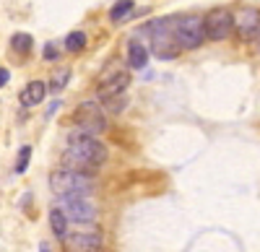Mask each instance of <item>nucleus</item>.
Here are the masks:
<instances>
[{
    "mask_svg": "<svg viewBox=\"0 0 260 252\" xmlns=\"http://www.w3.org/2000/svg\"><path fill=\"white\" fill-rule=\"evenodd\" d=\"M127 62H130V68H136V70H141V68L148 65V50L141 45L138 39H130L127 42Z\"/></svg>",
    "mask_w": 260,
    "mask_h": 252,
    "instance_id": "obj_12",
    "label": "nucleus"
},
{
    "mask_svg": "<svg viewBox=\"0 0 260 252\" xmlns=\"http://www.w3.org/2000/svg\"><path fill=\"white\" fill-rule=\"evenodd\" d=\"M50 187L57 198H89L94 193V179L91 174L57 169L50 174Z\"/></svg>",
    "mask_w": 260,
    "mask_h": 252,
    "instance_id": "obj_2",
    "label": "nucleus"
},
{
    "mask_svg": "<svg viewBox=\"0 0 260 252\" xmlns=\"http://www.w3.org/2000/svg\"><path fill=\"white\" fill-rule=\"evenodd\" d=\"M133 8H136L133 0H117V3L110 8V18L112 21H122V18H127V13H133Z\"/></svg>",
    "mask_w": 260,
    "mask_h": 252,
    "instance_id": "obj_14",
    "label": "nucleus"
},
{
    "mask_svg": "<svg viewBox=\"0 0 260 252\" xmlns=\"http://www.w3.org/2000/svg\"><path fill=\"white\" fill-rule=\"evenodd\" d=\"M29 159H31V149H29V146H21V151H18V161H16V174H24V172H26Z\"/></svg>",
    "mask_w": 260,
    "mask_h": 252,
    "instance_id": "obj_19",
    "label": "nucleus"
},
{
    "mask_svg": "<svg viewBox=\"0 0 260 252\" xmlns=\"http://www.w3.org/2000/svg\"><path fill=\"white\" fill-rule=\"evenodd\" d=\"M102 104H104L102 110L120 115V112H122V110L127 107V96H125V94H115V96H107V99H102Z\"/></svg>",
    "mask_w": 260,
    "mask_h": 252,
    "instance_id": "obj_15",
    "label": "nucleus"
},
{
    "mask_svg": "<svg viewBox=\"0 0 260 252\" xmlns=\"http://www.w3.org/2000/svg\"><path fill=\"white\" fill-rule=\"evenodd\" d=\"M130 86V73L120 65H110L102 76H99V96H115V94H125V89Z\"/></svg>",
    "mask_w": 260,
    "mask_h": 252,
    "instance_id": "obj_7",
    "label": "nucleus"
},
{
    "mask_svg": "<svg viewBox=\"0 0 260 252\" xmlns=\"http://www.w3.org/2000/svg\"><path fill=\"white\" fill-rule=\"evenodd\" d=\"M232 18H234V31L242 39L260 37V11L257 8H242V11L232 13Z\"/></svg>",
    "mask_w": 260,
    "mask_h": 252,
    "instance_id": "obj_10",
    "label": "nucleus"
},
{
    "mask_svg": "<svg viewBox=\"0 0 260 252\" xmlns=\"http://www.w3.org/2000/svg\"><path fill=\"white\" fill-rule=\"evenodd\" d=\"M172 18H175V16L151 21V24L143 26V34L151 37V52H154L159 60H175L180 55L175 34H172Z\"/></svg>",
    "mask_w": 260,
    "mask_h": 252,
    "instance_id": "obj_3",
    "label": "nucleus"
},
{
    "mask_svg": "<svg viewBox=\"0 0 260 252\" xmlns=\"http://www.w3.org/2000/svg\"><path fill=\"white\" fill-rule=\"evenodd\" d=\"M45 60H57V47H55V42H47V45H45Z\"/></svg>",
    "mask_w": 260,
    "mask_h": 252,
    "instance_id": "obj_20",
    "label": "nucleus"
},
{
    "mask_svg": "<svg viewBox=\"0 0 260 252\" xmlns=\"http://www.w3.org/2000/svg\"><path fill=\"white\" fill-rule=\"evenodd\" d=\"M203 31H206V39L211 42H224L232 37L234 31V18L226 8H216L211 11L206 18H203Z\"/></svg>",
    "mask_w": 260,
    "mask_h": 252,
    "instance_id": "obj_6",
    "label": "nucleus"
},
{
    "mask_svg": "<svg viewBox=\"0 0 260 252\" xmlns=\"http://www.w3.org/2000/svg\"><path fill=\"white\" fill-rule=\"evenodd\" d=\"M50 226H52V232L60 239L68 234V219H65V213L60 211V208H52V211H50Z\"/></svg>",
    "mask_w": 260,
    "mask_h": 252,
    "instance_id": "obj_13",
    "label": "nucleus"
},
{
    "mask_svg": "<svg viewBox=\"0 0 260 252\" xmlns=\"http://www.w3.org/2000/svg\"><path fill=\"white\" fill-rule=\"evenodd\" d=\"M68 81H71V68H60V70L52 76V81H50V91H52V94H60L65 86H68Z\"/></svg>",
    "mask_w": 260,
    "mask_h": 252,
    "instance_id": "obj_16",
    "label": "nucleus"
},
{
    "mask_svg": "<svg viewBox=\"0 0 260 252\" xmlns=\"http://www.w3.org/2000/svg\"><path fill=\"white\" fill-rule=\"evenodd\" d=\"M107 156H110V151H107V146L96 135L73 130V133H68V146L62 151V169L91 174L107 161Z\"/></svg>",
    "mask_w": 260,
    "mask_h": 252,
    "instance_id": "obj_1",
    "label": "nucleus"
},
{
    "mask_svg": "<svg viewBox=\"0 0 260 252\" xmlns=\"http://www.w3.org/2000/svg\"><path fill=\"white\" fill-rule=\"evenodd\" d=\"M73 120L78 125V130L89 133V135H96V138H99V133L107 130V115L99 107V101H83V104H78Z\"/></svg>",
    "mask_w": 260,
    "mask_h": 252,
    "instance_id": "obj_5",
    "label": "nucleus"
},
{
    "mask_svg": "<svg viewBox=\"0 0 260 252\" xmlns=\"http://www.w3.org/2000/svg\"><path fill=\"white\" fill-rule=\"evenodd\" d=\"M8 78H11V73H8L6 68H0V89H3L6 83H8Z\"/></svg>",
    "mask_w": 260,
    "mask_h": 252,
    "instance_id": "obj_21",
    "label": "nucleus"
},
{
    "mask_svg": "<svg viewBox=\"0 0 260 252\" xmlns=\"http://www.w3.org/2000/svg\"><path fill=\"white\" fill-rule=\"evenodd\" d=\"M60 211L76 224H91L96 219V205L89 198H60Z\"/></svg>",
    "mask_w": 260,
    "mask_h": 252,
    "instance_id": "obj_8",
    "label": "nucleus"
},
{
    "mask_svg": "<svg viewBox=\"0 0 260 252\" xmlns=\"http://www.w3.org/2000/svg\"><path fill=\"white\" fill-rule=\"evenodd\" d=\"M86 47V34L83 31H71L65 37V50L68 52H81Z\"/></svg>",
    "mask_w": 260,
    "mask_h": 252,
    "instance_id": "obj_17",
    "label": "nucleus"
},
{
    "mask_svg": "<svg viewBox=\"0 0 260 252\" xmlns=\"http://www.w3.org/2000/svg\"><path fill=\"white\" fill-rule=\"evenodd\" d=\"M47 96V83L42 81H31L24 86V91L18 94V101L24 104V107H37V104H42Z\"/></svg>",
    "mask_w": 260,
    "mask_h": 252,
    "instance_id": "obj_11",
    "label": "nucleus"
},
{
    "mask_svg": "<svg viewBox=\"0 0 260 252\" xmlns=\"http://www.w3.org/2000/svg\"><path fill=\"white\" fill-rule=\"evenodd\" d=\"M31 45H34L31 37L24 34V31H21V34H13V39H11V47H13L16 52H21V55H26V52L31 50Z\"/></svg>",
    "mask_w": 260,
    "mask_h": 252,
    "instance_id": "obj_18",
    "label": "nucleus"
},
{
    "mask_svg": "<svg viewBox=\"0 0 260 252\" xmlns=\"http://www.w3.org/2000/svg\"><path fill=\"white\" fill-rule=\"evenodd\" d=\"M65 252H102L104 237L99 232H73L62 237Z\"/></svg>",
    "mask_w": 260,
    "mask_h": 252,
    "instance_id": "obj_9",
    "label": "nucleus"
},
{
    "mask_svg": "<svg viewBox=\"0 0 260 252\" xmlns=\"http://www.w3.org/2000/svg\"><path fill=\"white\" fill-rule=\"evenodd\" d=\"M172 34L180 50H195L203 45V18L201 16H175L172 18Z\"/></svg>",
    "mask_w": 260,
    "mask_h": 252,
    "instance_id": "obj_4",
    "label": "nucleus"
}]
</instances>
